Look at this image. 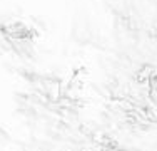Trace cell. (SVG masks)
I'll use <instances>...</instances> for the list:
<instances>
[]
</instances>
